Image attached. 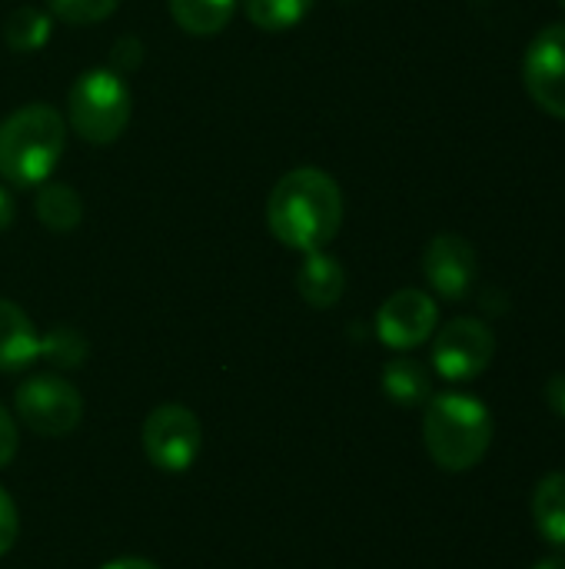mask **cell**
<instances>
[{"instance_id": "6da1fadb", "label": "cell", "mask_w": 565, "mask_h": 569, "mask_svg": "<svg viewBox=\"0 0 565 569\" xmlns=\"http://www.w3.org/2000/svg\"><path fill=\"white\" fill-rule=\"evenodd\" d=\"M266 227L286 250H326V243L343 227L340 183L316 167L290 170L276 180L266 200Z\"/></svg>"}, {"instance_id": "7a4b0ae2", "label": "cell", "mask_w": 565, "mask_h": 569, "mask_svg": "<svg viewBox=\"0 0 565 569\" xmlns=\"http://www.w3.org/2000/svg\"><path fill=\"white\" fill-rule=\"evenodd\" d=\"M423 443L430 460L446 473H466L483 463L493 447V417L470 393L430 397L423 413Z\"/></svg>"}, {"instance_id": "3957f363", "label": "cell", "mask_w": 565, "mask_h": 569, "mask_svg": "<svg viewBox=\"0 0 565 569\" xmlns=\"http://www.w3.org/2000/svg\"><path fill=\"white\" fill-rule=\"evenodd\" d=\"M67 143L63 117L50 103H27L0 123V177L30 190L50 180Z\"/></svg>"}, {"instance_id": "277c9868", "label": "cell", "mask_w": 565, "mask_h": 569, "mask_svg": "<svg viewBox=\"0 0 565 569\" xmlns=\"http://www.w3.org/2000/svg\"><path fill=\"white\" fill-rule=\"evenodd\" d=\"M70 127L80 140L107 147L120 140L133 117V97L123 77L110 67H93L80 73L67 93Z\"/></svg>"}, {"instance_id": "5b68a950", "label": "cell", "mask_w": 565, "mask_h": 569, "mask_svg": "<svg viewBox=\"0 0 565 569\" xmlns=\"http://www.w3.org/2000/svg\"><path fill=\"white\" fill-rule=\"evenodd\" d=\"M13 407L20 423L37 437H67L80 427L83 417L80 390L57 373H37L23 380L13 393Z\"/></svg>"}, {"instance_id": "8992f818", "label": "cell", "mask_w": 565, "mask_h": 569, "mask_svg": "<svg viewBox=\"0 0 565 569\" xmlns=\"http://www.w3.org/2000/svg\"><path fill=\"white\" fill-rule=\"evenodd\" d=\"M203 447V427L183 403H160L143 420L147 460L163 473H186Z\"/></svg>"}, {"instance_id": "52a82bcc", "label": "cell", "mask_w": 565, "mask_h": 569, "mask_svg": "<svg viewBox=\"0 0 565 569\" xmlns=\"http://www.w3.org/2000/svg\"><path fill=\"white\" fill-rule=\"evenodd\" d=\"M493 357H496V337L476 317L450 320L433 340V370L450 383H470L483 377Z\"/></svg>"}, {"instance_id": "ba28073f", "label": "cell", "mask_w": 565, "mask_h": 569, "mask_svg": "<svg viewBox=\"0 0 565 569\" xmlns=\"http://www.w3.org/2000/svg\"><path fill=\"white\" fill-rule=\"evenodd\" d=\"M523 83L533 103L565 120V23L539 30L523 57Z\"/></svg>"}, {"instance_id": "9c48e42d", "label": "cell", "mask_w": 565, "mask_h": 569, "mask_svg": "<svg viewBox=\"0 0 565 569\" xmlns=\"http://www.w3.org/2000/svg\"><path fill=\"white\" fill-rule=\"evenodd\" d=\"M440 323L436 300L423 290H396L376 313V337L390 350H416L423 347Z\"/></svg>"}, {"instance_id": "30bf717a", "label": "cell", "mask_w": 565, "mask_h": 569, "mask_svg": "<svg viewBox=\"0 0 565 569\" xmlns=\"http://www.w3.org/2000/svg\"><path fill=\"white\" fill-rule=\"evenodd\" d=\"M423 273L443 300H463L480 273L476 247L463 233H436L423 253Z\"/></svg>"}, {"instance_id": "8fae6325", "label": "cell", "mask_w": 565, "mask_h": 569, "mask_svg": "<svg viewBox=\"0 0 565 569\" xmlns=\"http://www.w3.org/2000/svg\"><path fill=\"white\" fill-rule=\"evenodd\" d=\"M43 337L37 333L33 320L10 300H0V373L27 370L40 360Z\"/></svg>"}, {"instance_id": "7c38bea8", "label": "cell", "mask_w": 565, "mask_h": 569, "mask_svg": "<svg viewBox=\"0 0 565 569\" xmlns=\"http://www.w3.org/2000/svg\"><path fill=\"white\" fill-rule=\"evenodd\" d=\"M296 290L316 310L336 307L343 300V290H346L343 263L336 257H330L326 250L303 253V267L296 270Z\"/></svg>"}, {"instance_id": "4fadbf2b", "label": "cell", "mask_w": 565, "mask_h": 569, "mask_svg": "<svg viewBox=\"0 0 565 569\" xmlns=\"http://www.w3.org/2000/svg\"><path fill=\"white\" fill-rule=\"evenodd\" d=\"M533 520L539 537L565 553V470L549 473L533 490Z\"/></svg>"}, {"instance_id": "5bb4252c", "label": "cell", "mask_w": 565, "mask_h": 569, "mask_svg": "<svg viewBox=\"0 0 565 569\" xmlns=\"http://www.w3.org/2000/svg\"><path fill=\"white\" fill-rule=\"evenodd\" d=\"M383 393L400 407H423L433 397V377L420 360L400 357L383 367Z\"/></svg>"}, {"instance_id": "9a60e30c", "label": "cell", "mask_w": 565, "mask_h": 569, "mask_svg": "<svg viewBox=\"0 0 565 569\" xmlns=\"http://www.w3.org/2000/svg\"><path fill=\"white\" fill-rule=\"evenodd\" d=\"M37 217H40L43 227H50L57 233H67L83 220V200L70 183L47 180L37 190Z\"/></svg>"}, {"instance_id": "2e32d148", "label": "cell", "mask_w": 565, "mask_h": 569, "mask_svg": "<svg viewBox=\"0 0 565 569\" xmlns=\"http://www.w3.org/2000/svg\"><path fill=\"white\" fill-rule=\"evenodd\" d=\"M236 3L240 0H170V13L186 33L210 37L230 23V17L236 13Z\"/></svg>"}, {"instance_id": "e0dca14e", "label": "cell", "mask_w": 565, "mask_h": 569, "mask_svg": "<svg viewBox=\"0 0 565 569\" xmlns=\"http://www.w3.org/2000/svg\"><path fill=\"white\" fill-rule=\"evenodd\" d=\"M3 40L13 53H37L50 40V13L40 7H17L3 20Z\"/></svg>"}, {"instance_id": "ac0fdd59", "label": "cell", "mask_w": 565, "mask_h": 569, "mask_svg": "<svg viewBox=\"0 0 565 569\" xmlns=\"http://www.w3.org/2000/svg\"><path fill=\"white\" fill-rule=\"evenodd\" d=\"M316 0H243V10L250 17L253 27L266 30V33H280L296 27Z\"/></svg>"}, {"instance_id": "d6986e66", "label": "cell", "mask_w": 565, "mask_h": 569, "mask_svg": "<svg viewBox=\"0 0 565 569\" xmlns=\"http://www.w3.org/2000/svg\"><path fill=\"white\" fill-rule=\"evenodd\" d=\"M120 0H47L50 13L70 27H90L107 20L117 10Z\"/></svg>"}, {"instance_id": "ffe728a7", "label": "cell", "mask_w": 565, "mask_h": 569, "mask_svg": "<svg viewBox=\"0 0 565 569\" xmlns=\"http://www.w3.org/2000/svg\"><path fill=\"white\" fill-rule=\"evenodd\" d=\"M40 357L53 360L57 367H77L87 357V347L80 337H73L70 330H53L43 343H40Z\"/></svg>"}, {"instance_id": "44dd1931", "label": "cell", "mask_w": 565, "mask_h": 569, "mask_svg": "<svg viewBox=\"0 0 565 569\" xmlns=\"http://www.w3.org/2000/svg\"><path fill=\"white\" fill-rule=\"evenodd\" d=\"M17 533H20L17 507H13L10 493L0 487V557H7V553H10V547L17 543Z\"/></svg>"}, {"instance_id": "7402d4cb", "label": "cell", "mask_w": 565, "mask_h": 569, "mask_svg": "<svg viewBox=\"0 0 565 569\" xmlns=\"http://www.w3.org/2000/svg\"><path fill=\"white\" fill-rule=\"evenodd\" d=\"M17 443H20L17 423H13V417L3 410V403H0V470L17 457Z\"/></svg>"}, {"instance_id": "603a6c76", "label": "cell", "mask_w": 565, "mask_h": 569, "mask_svg": "<svg viewBox=\"0 0 565 569\" xmlns=\"http://www.w3.org/2000/svg\"><path fill=\"white\" fill-rule=\"evenodd\" d=\"M546 403L565 420V370L563 373H556V377L546 383Z\"/></svg>"}, {"instance_id": "cb8c5ba5", "label": "cell", "mask_w": 565, "mask_h": 569, "mask_svg": "<svg viewBox=\"0 0 565 569\" xmlns=\"http://www.w3.org/2000/svg\"><path fill=\"white\" fill-rule=\"evenodd\" d=\"M100 569H160V567H157V563H150V560H140V557H120V560L103 563Z\"/></svg>"}, {"instance_id": "d4e9b609", "label": "cell", "mask_w": 565, "mask_h": 569, "mask_svg": "<svg viewBox=\"0 0 565 569\" xmlns=\"http://www.w3.org/2000/svg\"><path fill=\"white\" fill-rule=\"evenodd\" d=\"M13 210H17V207H13V197L0 187V233L13 223Z\"/></svg>"}, {"instance_id": "484cf974", "label": "cell", "mask_w": 565, "mask_h": 569, "mask_svg": "<svg viewBox=\"0 0 565 569\" xmlns=\"http://www.w3.org/2000/svg\"><path fill=\"white\" fill-rule=\"evenodd\" d=\"M533 569H565V557H546V560H539Z\"/></svg>"}, {"instance_id": "4316f807", "label": "cell", "mask_w": 565, "mask_h": 569, "mask_svg": "<svg viewBox=\"0 0 565 569\" xmlns=\"http://www.w3.org/2000/svg\"><path fill=\"white\" fill-rule=\"evenodd\" d=\"M559 3H563V10H565V0H559Z\"/></svg>"}]
</instances>
